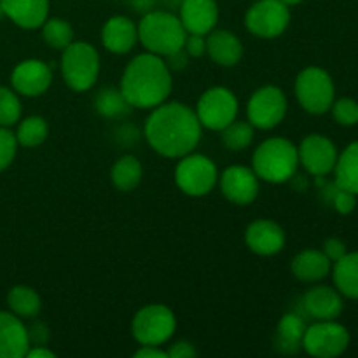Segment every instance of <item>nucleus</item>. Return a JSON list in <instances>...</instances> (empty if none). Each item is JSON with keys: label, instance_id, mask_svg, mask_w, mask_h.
<instances>
[{"label": "nucleus", "instance_id": "f704fd0d", "mask_svg": "<svg viewBox=\"0 0 358 358\" xmlns=\"http://www.w3.org/2000/svg\"><path fill=\"white\" fill-rule=\"evenodd\" d=\"M17 152L16 135L9 128L0 126V173L13 164Z\"/></svg>", "mask_w": 358, "mask_h": 358}, {"label": "nucleus", "instance_id": "473e14b6", "mask_svg": "<svg viewBox=\"0 0 358 358\" xmlns=\"http://www.w3.org/2000/svg\"><path fill=\"white\" fill-rule=\"evenodd\" d=\"M21 121V101L17 93L9 87L0 86V126L10 128Z\"/></svg>", "mask_w": 358, "mask_h": 358}, {"label": "nucleus", "instance_id": "9b49d317", "mask_svg": "<svg viewBox=\"0 0 358 358\" xmlns=\"http://www.w3.org/2000/svg\"><path fill=\"white\" fill-rule=\"evenodd\" d=\"M289 110L285 93L278 86H262L252 93L247 103V117L254 128L273 129L282 124Z\"/></svg>", "mask_w": 358, "mask_h": 358}, {"label": "nucleus", "instance_id": "7ed1b4c3", "mask_svg": "<svg viewBox=\"0 0 358 358\" xmlns=\"http://www.w3.org/2000/svg\"><path fill=\"white\" fill-rule=\"evenodd\" d=\"M297 147L283 136H271L259 143L252 156V170L259 180L268 184H285L297 173Z\"/></svg>", "mask_w": 358, "mask_h": 358}, {"label": "nucleus", "instance_id": "1a4fd4ad", "mask_svg": "<svg viewBox=\"0 0 358 358\" xmlns=\"http://www.w3.org/2000/svg\"><path fill=\"white\" fill-rule=\"evenodd\" d=\"M238 110L240 103L236 94L224 86H213L203 91L194 108L199 124L212 131H220L231 124L236 119Z\"/></svg>", "mask_w": 358, "mask_h": 358}, {"label": "nucleus", "instance_id": "423d86ee", "mask_svg": "<svg viewBox=\"0 0 358 358\" xmlns=\"http://www.w3.org/2000/svg\"><path fill=\"white\" fill-rule=\"evenodd\" d=\"M173 177L177 187L191 198H203L219 184V170L205 154L191 152L182 156Z\"/></svg>", "mask_w": 358, "mask_h": 358}, {"label": "nucleus", "instance_id": "4be33fe9", "mask_svg": "<svg viewBox=\"0 0 358 358\" xmlns=\"http://www.w3.org/2000/svg\"><path fill=\"white\" fill-rule=\"evenodd\" d=\"M206 52L220 66H236L243 58V44L229 30H212L206 35Z\"/></svg>", "mask_w": 358, "mask_h": 358}, {"label": "nucleus", "instance_id": "4468645a", "mask_svg": "<svg viewBox=\"0 0 358 358\" xmlns=\"http://www.w3.org/2000/svg\"><path fill=\"white\" fill-rule=\"evenodd\" d=\"M259 182L261 180L255 171L248 166H241V164L226 168L219 177L224 198L238 206H247L257 199L259 191H261Z\"/></svg>", "mask_w": 358, "mask_h": 358}, {"label": "nucleus", "instance_id": "6e6552de", "mask_svg": "<svg viewBox=\"0 0 358 358\" xmlns=\"http://www.w3.org/2000/svg\"><path fill=\"white\" fill-rule=\"evenodd\" d=\"M296 98L301 107L310 114H325L334 103V80L327 70L320 66H308L301 70L296 79Z\"/></svg>", "mask_w": 358, "mask_h": 358}, {"label": "nucleus", "instance_id": "c756f323", "mask_svg": "<svg viewBox=\"0 0 358 358\" xmlns=\"http://www.w3.org/2000/svg\"><path fill=\"white\" fill-rule=\"evenodd\" d=\"M17 140V145L27 147V149H35V147L42 145L49 135L48 121L41 115H30L24 117L23 121L17 124V131L14 133Z\"/></svg>", "mask_w": 358, "mask_h": 358}, {"label": "nucleus", "instance_id": "c9c22d12", "mask_svg": "<svg viewBox=\"0 0 358 358\" xmlns=\"http://www.w3.org/2000/svg\"><path fill=\"white\" fill-rule=\"evenodd\" d=\"M331 203H332V206H334L336 212L341 213V215H348V213H352L353 210H355L357 194L346 191V189L338 187L334 191V194H332Z\"/></svg>", "mask_w": 358, "mask_h": 358}, {"label": "nucleus", "instance_id": "a211bd4d", "mask_svg": "<svg viewBox=\"0 0 358 358\" xmlns=\"http://www.w3.org/2000/svg\"><path fill=\"white\" fill-rule=\"evenodd\" d=\"M138 42V28L128 16H112L101 28V44L112 55H128Z\"/></svg>", "mask_w": 358, "mask_h": 358}, {"label": "nucleus", "instance_id": "9d476101", "mask_svg": "<svg viewBox=\"0 0 358 358\" xmlns=\"http://www.w3.org/2000/svg\"><path fill=\"white\" fill-rule=\"evenodd\" d=\"M348 346V329L336 320H317L304 331L303 348L311 357L336 358L343 355Z\"/></svg>", "mask_w": 358, "mask_h": 358}, {"label": "nucleus", "instance_id": "5701e85b", "mask_svg": "<svg viewBox=\"0 0 358 358\" xmlns=\"http://www.w3.org/2000/svg\"><path fill=\"white\" fill-rule=\"evenodd\" d=\"M290 269H292V275L299 282L317 283L331 275L332 262L329 261V257L322 250L308 248V250L299 252L292 259Z\"/></svg>", "mask_w": 358, "mask_h": 358}, {"label": "nucleus", "instance_id": "7c9ffc66", "mask_svg": "<svg viewBox=\"0 0 358 358\" xmlns=\"http://www.w3.org/2000/svg\"><path fill=\"white\" fill-rule=\"evenodd\" d=\"M219 133L220 140H222V145L227 150H231V152H241V150L250 147V143L254 142L255 128L248 121H236L234 119L231 124L220 129Z\"/></svg>", "mask_w": 358, "mask_h": 358}, {"label": "nucleus", "instance_id": "20e7f679", "mask_svg": "<svg viewBox=\"0 0 358 358\" xmlns=\"http://www.w3.org/2000/svg\"><path fill=\"white\" fill-rule=\"evenodd\" d=\"M138 28V42L147 49V52L166 58L168 55L184 49L185 31L180 17L168 10H149L143 14Z\"/></svg>", "mask_w": 358, "mask_h": 358}, {"label": "nucleus", "instance_id": "49530a36", "mask_svg": "<svg viewBox=\"0 0 358 358\" xmlns=\"http://www.w3.org/2000/svg\"><path fill=\"white\" fill-rule=\"evenodd\" d=\"M280 2H283V3H287V6H297V3H301L303 2V0H280Z\"/></svg>", "mask_w": 358, "mask_h": 358}, {"label": "nucleus", "instance_id": "79ce46f5", "mask_svg": "<svg viewBox=\"0 0 358 358\" xmlns=\"http://www.w3.org/2000/svg\"><path fill=\"white\" fill-rule=\"evenodd\" d=\"M164 62L170 66V70H184L189 62V55L184 49H180V51L173 52V55H168L166 58H164Z\"/></svg>", "mask_w": 358, "mask_h": 358}, {"label": "nucleus", "instance_id": "f8f14e48", "mask_svg": "<svg viewBox=\"0 0 358 358\" xmlns=\"http://www.w3.org/2000/svg\"><path fill=\"white\" fill-rule=\"evenodd\" d=\"M290 24V9L280 0H257L245 14V27L259 38H276Z\"/></svg>", "mask_w": 358, "mask_h": 358}, {"label": "nucleus", "instance_id": "dca6fc26", "mask_svg": "<svg viewBox=\"0 0 358 358\" xmlns=\"http://www.w3.org/2000/svg\"><path fill=\"white\" fill-rule=\"evenodd\" d=\"M287 243L285 231L280 224L269 219H257L245 229V245L248 250L262 257L280 254Z\"/></svg>", "mask_w": 358, "mask_h": 358}, {"label": "nucleus", "instance_id": "aec40b11", "mask_svg": "<svg viewBox=\"0 0 358 358\" xmlns=\"http://www.w3.org/2000/svg\"><path fill=\"white\" fill-rule=\"evenodd\" d=\"M0 9L16 27L37 30L49 17V0H0Z\"/></svg>", "mask_w": 358, "mask_h": 358}, {"label": "nucleus", "instance_id": "6ab92c4d", "mask_svg": "<svg viewBox=\"0 0 358 358\" xmlns=\"http://www.w3.org/2000/svg\"><path fill=\"white\" fill-rule=\"evenodd\" d=\"M343 296L338 289L317 285L303 297V310L313 320H336L343 313Z\"/></svg>", "mask_w": 358, "mask_h": 358}, {"label": "nucleus", "instance_id": "393cba45", "mask_svg": "<svg viewBox=\"0 0 358 358\" xmlns=\"http://www.w3.org/2000/svg\"><path fill=\"white\" fill-rule=\"evenodd\" d=\"M332 278L341 296L358 299V252L343 255L332 266Z\"/></svg>", "mask_w": 358, "mask_h": 358}, {"label": "nucleus", "instance_id": "ea45409f", "mask_svg": "<svg viewBox=\"0 0 358 358\" xmlns=\"http://www.w3.org/2000/svg\"><path fill=\"white\" fill-rule=\"evenodd\" d=\"M168 352V358H192V357H198V350H196V346L192 345V343L189 341H177L171 345L170 350H166Z\"/></svg>", "mask_w": 358, "mask_h": 358}, {"label": "nucleus", "instance_id": "2f4dec72", "mask_svg": "<svg viewBox=\"0 0 358 358\" xmlns=\"http://www.w3.org/2000/svg\"><path fill=\"white\" fill-rule=\"evenodd\" d=\"M42 37L45 44L52 49L63 51L66 45L73 42V28L72 24L62 17H48L42 24Z\"/></svg>", "mask_w": 358, "mask_h": 358}, {"label": "nucleus", "instance_id": "bb28decb", "mask_svg": "<svg viewBox=\"0 0 358 358\" xmlns=\"http://www.w3.org/2000/svg\"><path fill=\"white\" fill-rule=\"evenodd\" d=\"M334 182L338 187L346 189L358 196V140L350 143L338 156L334 166Z\"/></svg>", "mask_w": 358, "mask_h": 358}, {"label": "nucleus", "instance_id": "f3484780", "mask_svg": "<svg viewBox=\"0 0 358 358\" xmlns=\"http://www.w3.org/2000/svg\"><path fill=\"white\" fill-rule=\"evenodd\" d=\"M178 17L187 34L208 35L219 23L217 0H182Z\"/></svg>", "mask_w": 358, "mask_h": 358}, {"label": "nucleus", "instance_id": "ddd939ff", "mask_svg": "<svg viewBox=\"0 0 358 358\" xmlns=\"http://www.w3.org/2000/svg\"><path fill=\"white\" fill-rule=\"evenodd\" d=\"M299 164L313 177H325L334 171L338 163V149L334 142L320 133H311L297 147Z\"/></svg>", "mask_w": 358, "mask_h": 358}, {"label": "nucleus", "instance_id": "58836bf2", "mask_svg": "<svg viewBox=\"0 0 358 358\" xmlns=\"http://www.w3.org/2000/svg\"><path fill=\"white\" fill-rule=\"evenodd\" d=\"M322 252L327 255L329 261H331V262L339 261L343 255L348 254V252H346L345 241H341L339 238H329V240L324 243V250H322Z\"/></svg>", "mask_w": 358, "mask_h": 358}, {"label": "nucleus", "instance_id": "a878e982", "mask_svg": "<svg viewBox=\"0 0 358 358\" xmlns=\"http://www.w3.org/2000/svg\"><path fill=\"white\" fill-rule=\"evenodd\" d=\"M143 177L142 163L131 154L121 156L110 170V180L114 187L121 192H131L140 185Z\"/></svg>", "mask_w": 358, "mask_h": 358}, {"label": "nucleus", "instance_id": "a19ab883", "mask_svg": "<svg viewBox=\"0 0 358 358\" xmlns=\"http://www.w3.org/2000/svg\"><path fill=\"white\" fill-rule=\"evenodd\" d=\"M135 358H168V352L163 346H154V345H142L140 350L133 353Z\"/></svg>", "mask_w": 358, "mask_h": 358}, {"label": "nucleus", "instance_id": "e433bc0d", "mask_svg": "<svg viewBox=\"0 0 358 358\" xmlns=\"http://www.w3.org/2000/svg\"><path fill=\"white\" fill-rule=\"evenodd\" d=\"M184 51L187 52L189 58H201L206 52V35L187 34L184 42Z\"/></svg>", "mask_w": 358, "mask_h": 358}, {"label": "nucleus", "instance_id": "2eb2a0df", "mask_svg": "<svg viewBox=\"0 0 358 358\" xmlns=\"http://www.w3.org/2000/svg\"><path fill=\"white\" fill-rule=\"evenodd\" d=\"M10 84L17 94L35 98L44 94L52 84V70L42 59H23L14 66Z\"/></svg>", "mask_w": 358, "mask_h": 358}, {"label": "nucleus", "instance_id": "a18cd8bd", "mask_svg": "<svg viewBox=\"0 0 358 358\" xmlns=\"http://www.w3.org/2000/svg\"><path fill=\"white\" fill-rule=\"evenodd\" d=\"M126 2L131 7V10L142 14V16L149 13V10H152L154 6H156V0H126Z\"/></svg>", "mask_w": 358, "mask_h": 358}, {"label": "nucleus", "instance_id": "37998d69", "mask_svg": "<svg viewBox=\"0 0 358 358\" xmlns=\"http://www.w3.org/2000/svg\"><path fill=\"white\" fill-rule=\"evenodd\" d=\"M117 140L122 145H129V143L138 140V129H135L129 124H122L121 128L117 129Z\"/></svg>", "mask_w": 358, "mask_h": 358}, {"label": "nucleus", "instance_id": "cd10ccee", "mask_svg": "<svg viewBox=\"0 0 358 358\" xmlns=\"http://www.w3.org/2000/svg\"><path fill=\"white\" fill-rule=\"evenodd\" d=\"M7 306L21 320H31L41 313L42 299L31 287L16 285L7 294Z\"/></svg>", "mask_w": 358, "mask_h": 358}, {"label": "nucleus", "instance_id": "4c0bfd02", "mask_svg": "<svg viewBox=\"0 0 358 358\" xmlns=\"http://www.w3.org/2000/svg\"><path fill=\"white\" fill-rule=\"evenodd\" d=\"M27 332H28V341H30V346L48 345L49 329L44 322H34L30 327H27Z\"/></svg>", "mask_w": 358, "mask_h": 358}, {"label": "nucleus", "instance_id": "c03bdc74", "mask_svg": "<svg viewBox=\"0 0 358 358\" xmlns=\"http://www.w3.org/2000/svg\"><path fill=\"white\" fill-rule=\"evenodd\" d=\"M56 353L51 348H48V345H37L30 346L24 358H55Z\"/></svg>", "mask_w": 358, "mask_h": 358}, {"label": "nucleus", "instance_id": "72a5a7b5", "mask_svg": "<svg viewBox=\"0 0 358 358\" xmlns=\"http://www.w3.org/2000/svg\"><path fill=\"white\" fill-rule=\"evenodd\" d=\"M334 121L341 126H355L358 124V101L353 98H341V100L332 103L331 107Z\"/></svg>", "mask_w": 358, "mask_h": 358}, {"label": "nucleus", "instance_id": "b1692460", "mask_svg": "<svg viewBox=\"0 0 358 358\" xmlns=\"http://www.w3.org/2000/svg\"><path fill=\"white\" fill-rule=\"evenodd\" d=\"M306 331V322L301 315L287 313L276 327V341L275 346L282 353L292 355L303 348V336Z\"/></svg>", "mask_w": 358, "mask_h": 358}, {"label": "nucleus", "instance_id": "412c9836", "mask_svg": "<svg viewBox=\"0 0 358 358\" xmlns=\"http://www.w3.org/2000/svg\"><path fill=\"white\" fill-rule=\"evenodd\" d=\"M30 341L23 320L10 311H0V358H24Z\"/></svg>", "mask_w": 358, "mask_h": 358}, {"label": "nucleus", "instance_id": "0eeeda50", "mask_svg": "<svg viewBox=\"0 0 358 358\" xmlns=\"http://www.w3.org/2000/svg\"><path fill=\"white\" fill-rule=\"evenodd\" d=\"M177 331V317L164 304H147L131 320V336L140 346H163Z\"/></svg>", "mask_w": 358, "mask_h": 358}, {"label": "nucleus", "instance_id": "39448f33", "mask_svg": "<svg viewBox=\"0 0 358 358\" xmlns=\"http://www.w3.org/2000/svg\"><path fill=\"white\" fill-rule=\"evenodd\" d=\"M100 55L90 42H76L62 51L59 70L63 83L76 93L90 91L100 76Z\"/></svg>", "mask_w": 358, "mask_h": 358}, {"label": "nucleus", "instance_id": "c85d7f7f", "mask_svg": "<svg viewBox=\"0 0 358 358\" xmlns=\"http://www.w3.org/2000/svg\"><path fill=\"white\" fill-rule=\"evenodd\" d=\"M131 105L119 87H103L94 96V110L105 119H121L131 112Z\"/></svg>", "mask_w": 358, "mask_h": 358}, {"label": "nucleus", "instance_id": "f257e3e1", "mask_svg": "<svg viewBox=\"0 0 358 358\" xmlns=\"http://www.w3.org/2000/svg\"><path fill=\"white\" fill-rule=\"evenodd\" d=\"M201 131L196 112L180 101H164L154 107L143 126L150 149L168 159H180L194 152L201 142Z\"/></svg>", "mask_w": 358, "mask_h": 358}, {"label": "nucleus", "instance_id": "f03ea898", "mask_svg": "<svg viewBox=\"0 0 358 358\" xmlns=\"http://www.w3.org/2000/svg\"><path fill=\"white\" fill-rule=\"evenodd\" d=\"M119 90L133 108L152 110L164 103L173 90L170 66L164 58L152 52L136 55L126 65Z\"/></svg>", "mask_w": 358, "mask_h": 358}]
</instances>
